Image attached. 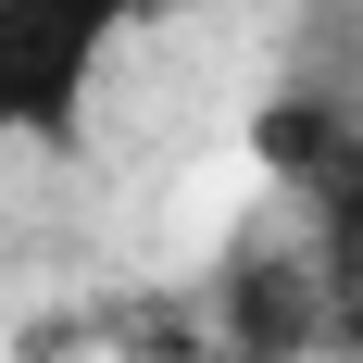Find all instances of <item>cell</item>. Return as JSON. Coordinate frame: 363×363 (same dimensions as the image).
Instances as JSON below:
<instances>
[{"mask_svg": "<svg viewBox=\"0 0 363 363\" xmlns=\"http://www.w3.org/2000/svg\"><path fill=\"white\" fill-rule=\"evenodd\" d=\"M263 150H276V163H289L301 188H338V176L363 163V138H351V113H338V101H313V88H289V101L263 113Z\"/></svg>", "mask_w": 363, "mask_h": 363, "instance_id": "cell-2", "label": "cell"}, {"mask_svg": "<svg viewBox=\"0 0 363 363\" xmlns=\"http://www.w3.org/2000/svg\"><path fill=\"white\" fill-rule=\"evenodd\" d=\"M176 0H0V138L75 150L88 138V88L138 26H163Z\"/></svg>", "mask_w": 363, "mask_h": 363, "instance_id": "cell-1", "label": "cell"}]
</instances>
